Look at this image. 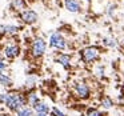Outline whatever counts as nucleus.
Masks as SVG:
<instances>
[{
  "label": "nucleus",
  "instance_id": "obj_1",
  "mask_svg": "<svg viewBox=\"0 0 124 116\" xmlns=\"http://www.w3.org/2000/svg\"><path fill=\"white\" fill-rule=\"evenodd\" d=\"M0 104H3L4 107H7L12 112H16L22 107L27 105V103H25V96L23 92L11 91L0 93Z\"/></svg>",
  "mask_w": 124,
  "mask_h": 116
},
{
  "label": "nucleus",
  "instance_id": "obj_24",
  "mask_svg": "<svg viewBox=\"0 0 124 116\" xmlns=\"http://www.w3.org/2000/svg\"><path fill=\"white\" fill-rule=\"evenodd\" d=\"M81 1H84V3H92V0H81Z\"/></svg>",
  "mask_w": 124,
  "mask_h": 116
},
{
  "label": "nucleus",
  "instance_id": "obj_15",
  "mask_svg": "<svg viewBox=\"0 0 124 116\" xmlns=\"http://www.w3.org/2000/svg\"><path fill=\"white\" fill-rule=\"evenodd\" d=\"M15 113H16V116H33V115H35L33 109H32L31 107H28V105L22 107L20 109H17Z\"/></svg>",
  "mask_w": 124,
  "mask_h": 116
},
{
  "label": "nucleus",
  "instance_id": "obj_12",
  "mask_svg": "<svg viewBox=\"0 0 124 116\" xmlns=\"http://www.w3.org/2000/svg\"><path fill=\"white\" fill-rule=\"evenodd\" d=\"M11 8L12 11L20 14L27 8V0H11Z\"/></svg>",
  "mask_w": 124,
  "mask_h": 116
},
{
  "label": "nucleus",
  "instance_id": "obj_11",
  "mask_svg": "<svg viewBox=\"0 0 124 116\" xmlns=\"http://www.w3.org/2000/svg\"><path fill=\"white\" fill-rule=\"evenodd\" d=\"M20 31V27L16 24H4L1 25V31L0 32L3 33L4 36H7V38H14L15 35H17Z\"/></svg>",
  "mask_w": 124,
  "mask_h": 116
},
{
  "label": "nucleus",
  "instance_id": "obj_21",
  "mask_svg": "<svg viewBox=\"0 0 124 116\" xmlns=\"http://www.w3.org/2000/svg\"><path fill=\"white\" fill-rule=\"evenodd\" d=\"M7 68H8V63L6 62V60L0 59V73H3L7 71Z\"/></svg>",
  "mask_w": 124,
  "mask_h": 116
},
{
  "label": "nucleus",
  "instance_id": "obj_22",
  "mask_svg": "<svg viewBox=\"0 0 124 116\" xmlns=\"http://www.w3.org/2000/svg\"><path fill=\"white\" fill-rule=\"evenodd\" d=\"M33 116H49V113H46V112H35Z\"/></svg>",
  "mask_w": 124,
  "mask_h": 116
},
{
  "label": "nucleus",
  "instance_id": "obj_5",
  "mask_svg": "<svg viewBox=\"0 0 124 116\" xmlns=\"http://www.w3.org/2000/svg\"><path fill=\"white\" fill-rule=\"evenodd\" d=\"M73 92H75L76 97L80 100H88L91 97V87H89L88 83L80 80L76 81L73 84Z\"/></svg>",
  "mask_w": 124,
  "mask_h": 116
},
{
  "label": "nucleus",
  "instance_id": "obj_3",
  "mask_svg": "<svg viewBox=\"0 0 124 116\" xmlns=\"http://www.w3.org/2000/svg\"><path fill=\"white\" fill-rule=\"evenodd\" d=\"M47 41L44 40L43 38H35L31 43V48H30V54L33 59H40V57L44 56L47 51Z\"/></svg>",
  "mask_w": 124,
  "mask_h": 116
},
{
  "label": "nucleus",
  "instance_id": "obj_2",
  "mask_svg": "<svg viewBox=\"0 0 124 116\" xmlns=\"http://www.w3.org/2000/svg\"><path fill=\"white\" fill-rule=\"evenodd\" d=\"M100 48L96 46H89V47H85L80 51V59L83 60V63L85 64H92V63L97 62L100 59Z\"/></svg>",
  "mask_w": 124,
  "mask_h": 116
},
{
  "label": "nucleus",
  "instance_id": "obj_18",
  "mask_svg": "<svg viewBox=\"0 0 124 116\" xmlns=\"http://www.w3.org/2000/svg\"><path fill=\"white\" fill-rule=\"evenodd\" d=\"M103 46L108 47V48H116L117 47V41L112 38H103Z\"/></svg>",
  "mask_w": 124,
  "mask_h": 116
},
{
  "label": "nucleus",
  "instance_id": "obj_23",
  "mask_svg": "<svg viewBox=\"0 0 124 116\" xmlns=\"http://www.w3.org/2000/svg\"><path fill=\"white\" fill-rule=\"evenodd\" d=\"M0 59H3V48L0 46Z\"/></svg>",
  "mask_w": 124,
  "mask_h": 116
},
{
  "label": "nucleus",
  "instance_id": "obj_19",
  "mask_svg": "<svg viewBox=\"0 0 124 116\" xmlns=\"http://www.w3.org/2000/svg\"><path fill=\"white\" fill-rule=\"evenodd\" d=\"M49 112H51V115H49V116H67L62 109H60V108H57V107H52Z\"/></svg>",
  "mask_w": 124,
  "mask_h": 116
},
{
  "label": "nucleus",
  "instance_id": "obj_7",
  "mask_svg": "<svg viewBox=\"0 0 124 116\" xmlns=\"http://www.w3.org/2000/svg\"><path fill=\"white\" fill-rule=\"evenodd\" d=\"M19 17H20V20H22V23H24V24H27V25H32V24H35V23L38 22L39 15H38V12H36L35 9L25 8L23 12L19 14Z\"/></svg>",
  "mask_w": 124,
  "mask_h": 116
},
{
  "label": "nucleus",
  "instance_id": "obj_20",
  "mask_svg": "<svg viewBox=\"0 0 124 116\" xmlns=\"http://www.w3.org/2000/svg\"><path fill=\"white\" fill-rule=\"evenodd\" d=\"M95 73H96L99 77H103V76H104V67H103L101 64H99L96 68H95Z\"/></svg>",
  "mask_w": 124,
  "mask_h": 116
},
{
  "label": "nucleus",
  "instance_id": "obj_14",
  "mask_svg": "<svg viewBox=\"0 0 124 116\" xmlns=\"http://www.w3.org/2000/svg\"><path fill=\"white\" fill-rule=\"evenodd\" d=\"M0 84L3 87H6V88H11L14 85V80H12V77L8 73L3 72V73H0Z\"/></svg>",
  "mask_w": 124,
  "mask_h": 116
},
{
  "label": "nucleus",
  "instance_id": "obj_17",
  "mask_svg": "<svg viewBox=\"0 0 124 116\" xmlns=\"http://www.w3.org/2000/svg\"><path fill=\"white\" fill-rule=\"evenodd\" d=\"M85 116H105V113L103 112L101 109H99V108L89 107L85 112Z\"/></svg>",
  "mask_w": 124,
  "mask_h": 116
},
{
  "label": "nucleus",
  "instance_id": "obj_6",
  "mask_svg": "<svg viewBox=\"0 0 124 116\" xmlns=\"http://www.w3.org/2000/svg\"><path fill=\"white\" fill-rule=\"evenodd\" d=\"M48 44H49L51 48L57 49V51H64V49L67 48V40H65L64 35H63L60 31H56V32H54L49 36Z\"/></svg>",
  "mask_w": 124,
  "mask_h": 116
},
{
  "label": "nucleus",
  "instance_id": "obj_4",
  "mask_svg": "<svg viewBox=\"0 0 124 116\" xmlns=\"http://www.w3.org/2000/svg\"><path fill=\"white\" fill-rule=\"evenodd\" d=\"M11 40L8 43L4 44L3 47V56L6 57L7 60H14L22 54V48H20L19 43L16 40H14L12 38H9Z\"/></svg>",
  "mask_w": 124,
  "mask_h": 116
},
{
  "label": "nucleus",
  "instance_id": "obj_10",
  "mask_svg": "<svg viewBox=\"0 0 124 116\" xmlns=\"http://www.w3.org/2000/svg\"><path fill=\"white\" fill-rule=\"evenodd\" d=\"M55 62L57 63V64H60L64 70H70L71 68V64H72V57H71L70 54H57L56 59H55Z\"/></svg>",
  "mask_w": 124,
  "mask_h": 116
},
{
  "label": "nucleus",
  "instance_id": "obj_8",
  "mask_svg": "<svg viewBox=\"0 0 124 116\" xmlns=\"http://www.w3.org/2000/svg\"><path fill=\"white\" fill-rule=\"evenodd\" d=\"M64 8L71 14H79L81 12L83 7L80 0H64Z\"/></svg>",
  "mask_w": 124,
  "mask_h": 116
},
{
  "label": "nucleus",
  "instance_id": "obj_25",
  "mask_svg": "<svg viewBox=\"0 0 124 116\" xmlns=\"http://www.w3.org/2000/svg\"><path fill=\"white\" fill-rule=\"evenodd\" d=\"M123 43H124V38H123Z\"/></svg>",
  "mask_w": 124,
  "mask_h": 116
},
{
  "label": "nucleus",
  "instance_id": "obj_16",
  "mask_svg": "<svg viewBox=\"0 0 124 116\" xmlns=\"http://www.w3.org/2000/svg\"><path fill=\"white\" fill-rule=\"evenodd\" d=\"M100 105L103 107V109H109V108H112L115 105V103H113V100L109 96H104L100 100Z\"/></svg>",
  "mask_w": 124,
  "mask_h": 116
},
{
  "label": "nucleus",
  "instance_id": "obj_9",
  "mask_svg": "<svg viewBox=\"0 0 124 116\" xmlns=\"http://www.w3.org/2000/svg\"><path fill=\"white\" fill-rule=\"evenodd\" d=\"M24 96H25V103H27V105L31 108H32L33 105H36L41 100L40 95H39L35 89H28L27 93H24Z\"/></svg>",
  "mask_w": 124,
  "mask_h": 116
},
{
  "label": "nucleus",
  "instance_id": "obj_13",
  "mask_svg": "<svg viewBox=\"0 0 124 116\" xmlns=\"http://www.w3.org/2000/svg\"><path fill=\"white\" fill-rule=\"evenodd\" d=\"M32 109H33V112H46V113H49V111H51V107H49L48 103H46V101H43V100H40V101H39L36 105H33Z\"/></svg>",
  "mask_w": 124,
  "mask_h": 116
}]
</instances>
